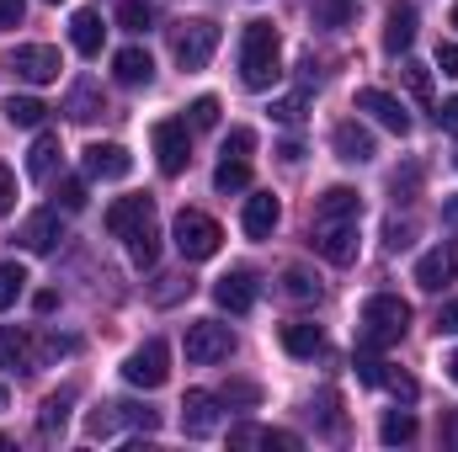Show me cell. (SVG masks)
<instances>
[{"mask_svg": "<svg viewBox=\"0 0 458 452\" xmlns=\"http://www.w3.org/2000/svg\"><path fill=\"white\" fill-rule=\"evenodd\" d=\"M240 80L250 91H272L283 80V43L272 21H245L240 32Z\"/></svg>", "mask_w": 458, "mask_h": 452, "instance_id": "obj_1", "label": "cell"}, {"mask_svg": "<svg viewBox=\"0 0 458 452\" xmlns=\"http://www.w3.org/2000/svg\"><path fill=\"white\" fill-rule=\"evenodd\" d=\"M405 331H411V304H405L400 293H373V298L357 309V346H368V351L400 346Z\"/></svg>", "mask_w": 458, "mask_h": 452, "instance_id": "obj_2", "label": "cell"}, {"mask_svg": "<svg viewBox=\"0 0 458 452\" xmlns=\"http://www.w3.org/2000/svg\"><path fill=\"white\" fill-rule=\"evenodd\" d=\"M171 239H176L182 261H208V255H219L225 229L214 224L203 208H182V213H176V224H171Z\"/></svg>", "mask_w": 458, "mask_h": 452, "instance_id": "obj_3", "label": "cell"}, {"mask_svg": "<svg viewBox=\"0 0 458 452\" xmlns=\"http://www.w3.org/2000/svg\"><path fill=\"white\" fill-rule=\"evenodd\" d=\"M214 48H219V21H208V16H198V21H176V32H171V54H176V64L192 75V70H203L208 59H214Z\"/></svg>", "mask_w": 458, "mask_h": 452, "instance_id": "obj_4", "label": "cell"}, {"mask_svg": "<svg viewBox=\"0 0 458 452\" xmlns=\"http://www.w3.org/2000/svg\"><path fill=\"white\" fill-rule=\"evenodd\" d=\"M123 378H128L133 389H144V394L160 389V383L171 378V346H165L160 336H149L144 346H133L128 362H123Z\"/></svg>", "mask_w": 458, "mask_h": 452, "instance_id": "obj_5", "label": "cell"}, {"mask_svg": "<svg viewBox=\"0 0 458 452\" xmlns=\"http://www.w3.org/2000/svg\"><path fill=\"white\" fill-rule=\"evenodd\" d=\"M5 70H11L16 80H27V86H48V80H59L64 59H59V48H48V43H21V48L5 54Z\"/></svg>", "mask_w": 458, "mask_h": 452, "instance_id": "obj_6", "label": "cell"}, {"mask_svg": "<svg viewBox=\"0 0 458 452\" xmlns=\"http://www.w3.org/2000/svg\"><path fill=\"white\" fill-rule=\"evenodd\" d=\"M149 144H155V160H160L165 176H182V171H187V160H192V133H187V122H176V117L155 122V128H149Z\"/></svg>", "mask_w": 458, "mask_h": 452, "instance_id": "obj_7", "label": "cell"}, {"mask_svg": "<svg viewBox=\"0 0 458 452\" xmlns=\"http://www.w3.org/2000/svg\"><path fill=\"white\" fill-rule=\"evenodd\" d=\"M310 239H315V250L326 255V261H357V219H315L310 224Z\"/></svg>", "mask_w": 458, "mask_h": 452, "instance_id": "obj_8", "label": "cell"}, {"mask_svg": "<svg viewBox=\"0 0 458 452\" xmlns=\"http://www.w3.org/2000/svg\"><path fill=\"white\" fill-rule=\"evenodd\" d=\"M229 351H234L229 325H219V320H192V325H187V362L208 367V362H225Z\"/></svg>", "mask_w": 458, "mask_h": 452, "instance_id": "obj_9", "label": "cell"}, {"mask_svg": "<svg viewBox=\"0 0 458 452\" xmlns=\"http://www.w3.org/2000/svg\"><path fill=\"white\" fill-rule=\"evenodd\" d=\"M182 431L187 437H214L219 431V394L187 389V399H182Z\"/></svg>", "mask_w": 458, "mask_h": 452, "instance_id": "obj_10", "label": "cell"}, {"mask_svg": "<svg viewBox=\"0 0 458 452\" xmlns=\"http://www.w3.org/2000/svg\"><path fill=\"white\" fill-rule=\"evenodd\" d=\"M357 113L378 117V122H384L389 133H400V138L411 133V113L400 107V96H389V91H378V86H362V91H357Z\"/></svg>", "mask_w": 458, "mask_h": 452, "instance_id": "obj_11", "label": "cell"}, {"mask_svg": "<svg viewBox=\"0 0 458 452\" xmlns=\"http://www.w3.org/2000/svg\"><path fill=\"white\" fill-rule=\"evenodd\" d=\"M214 304L229 309V314H250V304H256V277H250L245 266L225 272V277L214 282Z\"/></svg>", "mask_w": 458, "mask_h": 452, "instance_id": "obj_12", "label": "cell"}, {"mask_svg": "<svg viewBox=\"0 0 458 452\" xmlns=\"http://www.w3.org/2000/svg\"><path fill=\"white\" fill-rule=\"evenodd\" d=\"M454 277H458V239L437 245V250H427V255L416 261V282H421L427 293H437V288L454 282Z\"/></svg>", "mask_w": 458, "mask_h": 452, "instance_id": "obj_13", "label": "cell"}, {"mask_svg": "<svg viewBox=\"0 0 458 452\" xmlns=\"http://www.w3.org/2000/svg\"><path fill=\"white\" fill-rule=\"evenodd\" d=\"M331 144H336V155H342L346 165H368L373 155H378V144H373V133L357 122V117H346L336 122V133H331Z\"/></svg>", "mask_w": 458, "mask_h": 452, "instance_id": "obj_14", "label": "cell"}, {"mask_svg": "<svg viewBox=\"0 0 458 452\" xmlns=\"http://www.w3.org/2000/svg\"><path fill=\"white\" fill-rule=\"evenodd\" d=\"M133 171V155L123 144H91L86 149V176L91 181H123Z\"/></svg>", "mask_w": 458, "mask_h": 452, "instance_id": "obj_15", "label": "cell"}, {"mask_svg": "<svg viewBox=\"0 0 458 452\" xmlns=\"http://www.w3.org/2000/svg\"><path fill=\"white\" fill-rule=\"evenodd\" d=\"M32 255H48V250H59V239H64V224H59V208H48V213H32L21 234H16Z\"/></svg>", "mask_w": 458, "mask_h": 452, "instance_id": "obj_16", "label": "cell"}, {"mask_svg": "<svg viewBox=\"0 0 458 452\" xmlns=\"http://www.w3.org/2000/svg\"><path fill=\"white\" fill-rule=\"evenodd\" d=\"M155 219V197L149 192H139V197H117L113 208H107V234H128V229H139V224H149Z\"/></svg>", "mask_w": 458, "mask_h": 452, "instance_id": "obj_17", "label": "cell"}, {"mask_svg": "<svg viewBox=\"0 0 458 452\" xmlns=\"http://www.w3.org/2000/svg\"><path fill=\"white\" fill-rule=\"evenodd\" d=\"M411 43H416V5L411 0H394L384 11V48L389 54H405Z\"/></svg>", "mask_w": 458, "mask_h": 452, "instance_id": "obj_18", "label": "cell"}, {"mask_svg": "<svg viewBox=\"0 0 458 452\" xmlns=\"http://www.w3.org/2000/svg\"><path fill=\"white\" fill-rule=\"evenodd\" d=\"M0 367H11V372H32L38 367V346H32L27 331L0 325Z\"/></svg>", "mask_w": 458, "mask_h": 452, "instance_id": "obj_19", "label": "cell"}, {"mask_svg": "<svg viewBox=\"0 0 458 452\" xmlns=\"http://www.w3.org/2000/svg\"><path fill=\"white\" fill-rule=\"evenodd\" d=\"M277 219H283V203H277L272 192H256V197L245 203V219H240V224H245V234H250V239H272Z\"/></svg>", "mask_w": 458, "mask_h": 452, "instance_id": "obj_20", "label": "cell"}, {"mask_svg": "<svg viewBox=\"0 0 458 452\" xmlns=\"http://www.w3.org/2000/svg\"><path fill=\"white\" fill-rule=\"evenodd\" d=\"M229 448H283V452H299L304 442L293 431H272V426H234L229 431Z\"/></svg>", "mask_w": 458, "mask_h": 452, "instance_id": "obj_21", "label": "cell"}, {"mask_svg": "<svg viewBox=\"0 0 458 452\" xmlns=\"http://www.w3.org/2000/svg\"><path fill=\"white\" fill-rule=\"evenodd\" d=\"M102 38H107L102 11H75V16H70V43H75L86 59H97V54H102Z\"/></svg>", "mask_w": 458, "mask_h": 452, "instance_id": "obj_22", "label": "cell"}, {"mask_svg": "<svg viewBox=\"0 0 458 452\" xmlns=\"http://www.w3.org/2000/svg\"><path fill=\"white\" fill-rule=\"evenodd\" d=\"M113 75L123 80V86H149V80H155V59H149L144 48H117Z\"/></svg>", "mask_w": 458, "mask_h": 452, "instance_id": "obj_23", "label": "cell"}, {"mask_svg": "<svg viewBox=\"0 0 458 452\" xmlns=\"http://www.w3.org/2000/svg\"><path fill=\"white\" fill-rule=\"evenodd\" d=\"M315 219H362V197L352 187H326L315 197Z\"/></svg>", "mask_w": 458, "mask_h": 452, "instance_id": "obj_24", "label": "cell"}, {"mask_svg": "<svg viewBox=\"0 0 458 452\" xmlns=\"http://www.w3.org/2000/svg\"><path fill=\"white\" fill-rule=\"evenodd\" d=\"M283 351H288V356H320V351H326L320 325H310V320H288V325H283Z\"/></svg>", "mask_w": 458, "mask_h": 452, "instance_id": "obj_25", "label": "cell"}, {"mask_svg": "<svg viewBox=\"0 0 458 452\" xmlns=\"http://www.w3.org/2000/svg\"><path fill=\"white\" fill-rule=\"evenodd\" d=\"M70 405H75V389L48 394V399H43V410H38V431H43V437H59V431H64V421H70Z\"/></svg>", "mask_w": 458, "mask_h": 452, "instance_id": "obj_26", "label": "cell"}, {"mask_svg": "<svg viewBox=\"0 0 458 452\" xmlns=\"http://www.w3.org/2000/svg\"><path fill=\"white\" fill-rule=\"evenodd\" d=\"M123 239H128L133 266H155V261H160V229H155V219H149V224H139V229H128Z\"/></svg>", "mask_w": 458, "mask_h": 452, "instance_id": "obj_27", "label": "cell"}, {"mask_svg": "<svg viewBox=\"0 0 458 452\" xmlns=\"http://www.w3.org/2000/svg\"><path fill=\"white\" fill-rule=\"evenodd\" d=\"M310 21L315 27H352L357 21V0H310Z\"/></svg>", "mask_w": 458, "mask_h": 452, "instance_id": "obj_28", "label": "cell"}, {"mask_svg": "<svg viewBox=\"0 0 458 452\" xmlns=\"http://www.w3.org/2000/svg\"><path fill=\"white\" fill-rule=\"evenodd\" d=\"M59 155H64V149H59V138H54V133H38L32 155H27V176H32V181H48V176H54V165H59Z\"/></svg>", "mask_w": 458, "mask_h": 452, "instance_id": "obj_29", "label": "cell"}, {"mask_svg": "<svg viewBox=\"0 0 458 452\" xmlns=\"http://www.w3.org/2000/svg\"><path fill=\"white\" fill-rule=\"evenodd\" d=\"M64 113L75 117V122H91V117L107 113V102H102V91H97V80H81L75 91H70V102H64Z\"/></svg>", "mask_w": 458, "mask_h": 452, "instance_id": "obj_30", "label": "cell"}, {"mask_svg": "<svg viewBox=\"0 0 458 452\" xmlns=\"http://www.w3.org/2000/svg\"><path fill=\"white\" fill-rule=\"evenodd\" d=\"M283 293H288L293 304H320V277L304 272V266H288V272H283Z\"/></svg>", "mask_w": 458, "mask_h": 452, "instance_id": "obj_31", "label": "cell"}, {"mask_svg": "<svg viewBox=\"0 0 458 452\" xmlns=\"http://www.w3.org/2000/svg\"><path fill=\"white\" fill-rule=\"evenodd\" d=\"M378 442H384V448H405V442H416V415H411V410H389L384 426H378Z\"/></svg>", "mask_w": 458, "mask_h": 452, "instance_id": "obj_32", "label": "cell"}, {"mask_svg": "<svg viewBox=\"0 0 458 452\" xmlns=\"http://www.w3.org/2000/svg\"><path fill=\"white\" fill-rule=\"evenodd\" d=\"M43 117H48V107L38 96H5V122L11 128H38Z\"/></svg>", "mask_w": 458, "mask_h": 452, "instance_id": "obj_33", "label": "cell"}, {"mask_svg": "<svg viewBox=\"0 0 458 452\" xmlns=\"http://www.w3.org/2000/svg\"><path fill=\"white\" fill-rule=\"evenodd\" d=\"M310 415H315L326 431H342V399H336V389H320V394L310 399Z\"/></svg>", "mask_w": 458, "mask_h": 452, "instance_id": "obj_34", "label": "cell"}, {"mask_svg": "<svg viewBox=\"0 0 458 452\" xmlns=\"http://www.w3.org/2000/svg\"><path fill=\"white\" fill-rule=\"evenodd\" d=\"M27 288V266L21 261H0V309H11Z\"/></svg>", "mask_w": 458, "mask_h": 452, "instance_id": "obj_35", "label": "cell"}, {"mask_svg": "<svg viewBox=\"0 0 458 452\" xmlns=\"http://www.w3.org/2000/svg\"><path fill=\"white\" fill-rule=\"evenodd\" d=\"M117 21H123L128 32H149L155 5H149V0H117Z\"/></svg>", "mask_w": 458, "mask_h": 452, "instance_id": "obj_36", "label": "cell"}, {"mask_svg": "<svg viewBox=\"0 0 458 452\" xmlns=\"http://www.w3.org/2000/svg\"><path fill=\"white\" fill-rule=\"evenodd\" d=\"M214 187H219V192H245V187H250V165L225 155V165L214 171Z\"/></svg>", "mask_w": 458, "mask_h": 452, "instance_id": "obj_37", "label": "cell"}, {"mask_svg": "<svg viewBox=\"0 0 458 452\" xmlns=\"http://www.w3.org/2000/svg\"><path fill=\"white\" fill-rule=\"evenodd\" d=\"M400 75H405V86H411V91H416L421 102H432V70H427V64L405 59V64H400Z\"/></svg>", "mask_w": 458, "mask_h": 452, "instance_id": "obj_38", "label": "cell"}, {"mask_svg": "<svg viewBox=\"0 0 458 452\" xmlns=\"http://www.w3.org/2000/svg\"><path fill=\"white\" fill-rule=\"evenodd\" d=\"M54 197H59V208H64V213H81V208H86V181H81V176H64Z\"/></svg>", "mask_w": 458, "mask_h": 452, "instance_id": "obj_39", "label": "cell"}, {"mask_svg": "<svg viewBox=\"0 0 458 452\" xmlns=\"http://www.w3.org/2000/svg\"><path fill=\"white\" fill-rule=\"evenodd\" d=\"M256 399H261V389L245 383V378H229L225 389H219V405H256Z\"/></svg>", "mask_w": 458, "mask_h": 452, "instance_id": "obj_40", "label": "cell"}, {"mask_svg": "<svg viewBox=\"0 0 458 452\" xmlns=\"http://www.w3.org/2000/svg\"><path fill=\"white\" fill-rule=\"evenodd\" d=\"M117 421H123V410H117V405H102V410H97V415L86 421V431H91V437L102 442V437H113V431H117Z\"/></svg>", "mask_w": 458, "mask_h": 452, "instance_id": "obj_41", "label": "cell"}, {"mask_svg": "<svg viewBox=\"0 0 458 452\" xmlns=\"http://www.w3.org/2000/svg\"><path fill=\"white\" fill-rule=\"evenodd\" d=\"M421 187V165H405V171H394V181H389V192H394V203H411V192Z\"/></svg>", "mask_w": 458, "mask_h": 452, "instance_id": "obj_42", "label": "cell"}, {"mask_svg": "<svg viewBox=\"0 0 458 452\" xmlns=\"http://www.w3.org/2000/svg\"><path fill=\"white\" fill-rule=\"evenodd\" d=\"M187 113H192V128H219V96H198Z\"/></svg>", "mask_w": 458, "mask_h": 452, "instance_id": "obj_43", "label": "cell"}, {"mask_svg": "<svg viewBox=\"0 0 458 452\" xmlns=\"http://www.w3.org/2000/svg\"><path fill=\"white\" fill-rule=\"evenodd\" d=\"M250 149H256V133H250V128H229V138H225V155H229V160H245Z\"/></svg>", "mask_w": 458, "mask_h": 452, "instance_id": "obj_44", "label": "cell"}, {"mask_svg": "<svg viewBox=\"0 0 458 452\" xmlns=\"http://www.w3.org/2000/svg\"><path fill=\"white\" fill-rule=\"evenodd\" d=\"M384 389H389V394H394V399H405V405H411V399H416V394H421V389H416V378H411V372H384Z\"/></svg>", "mask_w": 458, "mask_h": 452, "instance_id": "obj_45", "label": "cell"}, {"mask_svg": "<svg viewBox=\"0 0 458 452\" xmlns=\"http://www.w3.org/2000/svg\"><path fill=\"white\" fill-rule=\"evenodd\" d=\"M117 410H123L128 426H139V431H160V415H155V410H144V405H117Z\"/></svg>", "mask_w": 458, "mask_h": 452, "instance_id": "obj_46", "label": "cell"}, {"mask_svg": "<svg viewBox=\"0 0 458 452\" xmlns=\"http://www.w3.org/2000/svg\"><path fill=\"white\" fill-rule=\"evenodd\" d=\"M272 117H277V122H299V117H304V91H299V96L272 102Z\"/></svg>", "mask_w": 458, "mask_h": 452, "instance_id": "obj_47", "label": "cell"}, {"mask_svg": "<svg viewBox=\"0 0 458 452\" xmlns=\"http://www.w3.org/2000/svg\"><path fill=\"white\" fill-rule=\"evenodd\" d=\"M16 208V176H11V165L0 160V219Z\"/></svg>", "mask_w": 458, "mask_h": 452, "instance_id": "obj_48", "label": "cell"}, {"mask_svg": "<svg viewBox=\"0 0 458 452\" xmlns=\"http://www.w3.org/2000/svg\"><path fill=\"white\" fill-rule=\"evenodd\" d=\"M432 331H437V336H458V298H448V304L437 309V320H432Z\"/></svg>", "mask_w": 458, "mask_h": 452, "instance_id": "obj_49", "label": "cell"}, {"mask_svg": "<svg viewBox=\"0 0 458 452\" xmlns=\"http://www.w3.org/2000/svg\"><path fill=\"white\" fill-rule=\"evenodd\" d=\"M384 245H389V250H405V245H411V224L389 219V224H384Z\"/></svg>", "mask_w": 458, "mask_h": 452, "instance_id": "obj_50", "label": "cell"}, {"mask_svg": "<svg viewBox=\"0 0 458 452\" xmlns=\"http://www.w3.org/2000/svg\"><path fill=\"white\" fill-rule=\"evenodd\" d=\"M21 11H27V0H0V32H5V27H16V21H21Z\"/></svg>", "mask_w": 458, "mask_h": 452, "instance_id": "obj_51", "label": "cell"}, {"mask_svg": "<svg viewBox=\"0 0 458 452\" xmlns=\"http://www.w3.org/2000/svg\"><path fill=\"white\" fill-rule=\"evenodd\" d=\"M437 122H443V133H454V138H458V96H448V102H443Z\"/></svg>", "mask_w": 458, "mask_h": 452, "instance_id": "obj_52", "label": "cell"}, {"mask_svg": "<svg viewBox=\"0 0 458 452\" xmlns=\"http://www.w3.org/2000/svg\"><path fill=\"white\" fill-rule=\"evenodd\" d=\"M437 64H443V75H458V43H443L437 48Z\"/></svg>", "mask_w": 458, "mask_h": 452, "instance_id": "obj_53", "label": "cell"}, {"mask_svg": "<svg viewBox=\"0 0 458 452\" xmlns=\"http://www.w3.org/2000/svg\"><path fill=\"white\" fill-rule=\"evenodd\" d=\"M32 309H38V314H54V309H59V293H38Z\"/></svg>", "mask_w": 458, "mask_h": 452, "instance_id": "obj_54", "label": "cell"}, {"mask_svg": "<svg viewBox=\"0 0 458 452\" xmlns=\"http://www.w3.org/2000/svg\"><path fill=\"white\" fill-rule=\"evenodd\" d=\"M443 442L458 448V410H448V421H443Z\"/></svg>", "mask_w": 458, "mask_h": 452, "instance_id": "obj_55", "label": "cell"}, {"mask_svg": "<svg viewBox=\"0 0 458 452\" xmlns=\"http://www.w3.org/2000/svg\"><path fill=\"white\" fill-rule=\"evenodd\" d=\"M277 155H283V160H288V165H293V160H304V144H299V138H288V144H283V149H277Z\"/></svg>", "mask_w": 458, "mask_h": 452, "instance_id": "obj_56", "label": "cell"}, {"mask_svg": "<svg viewBox=\"0 0 458 452\" xmlns=\"http://www.w3.org/2000/svg\"><path fill=\"white\" fill-rule=\"evenodd\" d=\"M443 367H448V378H454V383H458V351H454V356H448V362H443Z\"/></svg>", "mask_w": 458, "mask_h": 452, "instance_id": "obj_57", "label": "cell"}, {"mask_svg": "<svg viewBox=\"0 0 458 452\" xmlns=\"http://www.w3.org/2000/svg\"><path fill=\"white\" fill-rule=\"evenodd\" d=\"M448 224H458V203H448Z\"/></svg>", "mask_w": 458, "mask_h": 452, "instance_id": "obj_58", "label": "cell"}, {"mask_svg": "<svg viewBox=\"0 0 458 452\" xmlns=\"http://www.w3.org/2000/svg\"><path fill=\"white\" fill-rule=\"evenodd\" d=\"M448 21H454V27H458V0H454V11H448Z\"/></svg>", "mask_w": 458, "mask_h": 452, "instance_id": "obj_59", "label": "cell"}, {"mask_svg": "<svg viewBox=\"0 0 458 452\" xmlns=\"http://www.w3.org/2000/svg\"><path fill=\"white\" fill-rule=\"evenodd\" d=\"M0 410H5V389H0Z\"/></svg>", "mask_w": 458, "mask_h": 452, "instance_id": "obj_60", "label": "cell"}, {"mask_svg": "<svg viewBox=\"0 0 458 452\" xmlns=\"http://www.w3.org/2000/svg\"><path fill=\"white\" fill-rule=\"evenodd\" d=\"M454 165H458V155H454Z\"/></svg>", "mask_w": 458, "mask_h": 452, "instance_id": "obj_61", "label": "cell"}, {"mask_svg": "<svg viewBox=\"0 0 458 452\" xmlns=\"http://www.w3.org/2000/svg\"><path fill=\"white\" fill-rule=\"evenodd\" d=\"M54 5H59V0H54Z\"/></svg>", "mask_w": 458, "mask_h": 452, "instance_id": "obj_62", "label": "cell"}]
</instances>
